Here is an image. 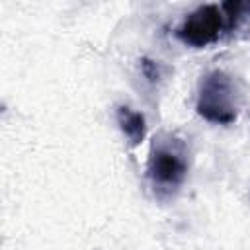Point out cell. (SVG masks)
<instances>
[{
	"mask_svg": "<svg viewBox=\"0 0 250 250\" xmlns=\"http://www.w3.org/2000/svg\"><path fill=\"white\" fill-rule=\"evenodd\" d=\"M229 29L227 16L219 4H203L189 12L176 27V37L193 49H203L219 41L221 33Z\"/></svg>",
	"mask_w": 250,
	"mask_h": 250,
	"instance_id": "cell-3",
	"label": "cell"
},
{
	"mask_svg": "<svg viewBox=\"0 0 250 250\" xmlns=\"http://www.w3.org/2000/svg\"><path fill=\"white\" fill-rule=\"evenodd\" d=\"M146 178L158 197L174 195L188 178L186 150L176 139H154L148 162Z\"/></svg>",
	"mask_w": 250,
	"mask_h": 250,
	"instance_id": "cell-2",
	"label": "cell"
},
{
	"mask_svg": "<svg viewBox=\"0 0 250 250\" xmlns=\"http://www.w3.org/2000/svg\"><path fill=\"white\" fill-rule=\"evenodd\" d=\"M141 72L148 82H156L160 78V64L152 59H141Z\"/></svg>",
	"mask_w": 250,
	"mask_h": 250,
	"instance_id": "cell-5",
	"label": "cell"
},
{
	"mask_svg": "<svg viewBox=\"0 0 250 250\" xmlns=\"http://www.w3.org/2000/svg\"><path fill=\"white\" fill-rule=\"evenodd\" d=\"M238 86L229 72L215 68L201 78L195 100L199 117L215 125H230L238 117Z\"/></svg>",
	"mask_w": 250,
	"mask_h": 250,
	"instance_id": "cell-1",
	"label": "cell"
},
{
	"mask_svg": "<svg viewBox=\"0 0 250 250\" xmlns=\"http://www.w3.org/2000/svg\"><path fill=\"white\" fill-rule=\"evenodd\" d=\"M117 125L121 133L127 137L131 146H139L146 137V119L141 111L131 109L129 105H119L115 111Z\"/></svg>",
	"mask_w": 250,
	"mask_h": 250,
	"instance_id": "cell-4",
	"label": "cell"
}]
</instances>
